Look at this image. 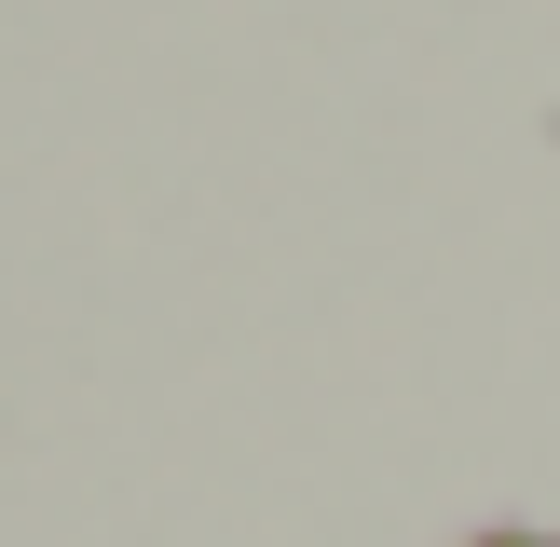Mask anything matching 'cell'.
Listing matches in <instances>:
<instances>
[{
  "label": "cell",
  "instance_id": "1",
  "mask_svg": "<svg viewBox=\"0 0 560 547\" xmlns=\"http://www.w3.org/2000/svg\"><path fill=\"white\" fill-rule=\"evenodd\" d=\"M479 547H560V534H479Z\"/></svg>",
  "mask_w": 560,
  "mask_h": 547
}]
</instances>
